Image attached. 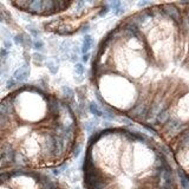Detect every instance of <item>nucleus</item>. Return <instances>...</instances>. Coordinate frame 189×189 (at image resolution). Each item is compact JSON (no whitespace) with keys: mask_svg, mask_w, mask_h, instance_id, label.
Returning <instances> with one entry per match:
<instances>
[{"mask_svg":"<svg viewBox=\"0 0 189 189\" xmlns=\"http://www.w3.org/2000/svg\"><path fill=\"white\" fill-rule=\"evenodd\" d=\"M1 189H64L49 175L30 170L3 171Z\"/></svg>","mask_w":189,"mask_h":189,"instance_id":"1","label":"nucleus"},{"mask_svg":"<svg viewBox=\"0 0 189 189\" xmlns=\"http://www.w3.org/2000/svg\"><path fill=\"white\" fill-rule=\"evenodd\" d=\"M14 7L28 12L31 14H40V16H50L60 11H64L72 5L70 1H57V0H26V1H12Z\"/></svg>","mask_w":189,"mask_h":189,"instance_id":"2","label":"nucleus"},{"mask_svg":"<svg viewBox=\"0 0 189 189\" xmlns=\"http://www.w3.org/2000/svg\"><path fill=\"white\" fill-rule=\"evenodd\" d=\"M160 10H161V12H162L163 16L169 17L174 23H176V24H182L183 20H182L181 13H180L178 8H177L175 5H173V4H166V5L161 6Z\"/></svg>","mask_w":189,"mask_h":189,"instance_id":"3","label":"nucleus"},{"mask_svg":"<svg viewBox=\"0 0 189 189\" xmlns=\"http://www.w3.org/2000/svg\"><path fill=\"white\" fill-rule=\"evenodd\" d=\"M28 76H30V66L27 64H24L21 68L17 69L13 73V78L17 80V83L24 82Z\"/></svg>","mask_w":189,"mask_h":189,"instance_id":"4","label":"nucleus"},{"mask_svg":"<svg viewBox=\"0 0 189 189\" xmlns=\"http://www.w3.org/2000/svg\"><path fill=\"white\" fill-rule=\"evenodd\" d=\"M183 128H185V125L183 123H181L178 119H175V118H170L166 123V130L169 131V133H175V131H178Z\"/></svg>","mask_w":189,"mask_h":189,"instance_id":"5","label":"nucleus"},{"mask_svg":"<svg viewBox=\"0 0 189 189\" xmlns=\"http://www.w3.org/2000/svg\"><path fill=\"white\" fill-rule=\"evenodd\" d=\"M92 44H93V39H92V37H91V36H89V35H85L84 40H83V45H82V49H80L82 53H83V54L89 53V50L91 49Z\"/></svg>","mask_w":189,"mask_h":189,"instance_id":"6","label":"nucleus"},{"mask_svg":"<svg viewBox=\"0 0 189 189\" xmlns=\"http://www.w3.org/2000/svg\"><path fill=\"white\" fill-rule=\"evenodd\" d=\"M177 175H178L180 184L182 185V188L183 189H189V176L182 169H178L177 170Z\"/></svg>","mask_w":189,"mask_h":189,"instance_id":"7","label":"nucleus"},{"mask_svg":"<svg viewBox=\"0 0 189 189\" xmlns=\"http://www.w3.org/2000/svg\"><path fill=\"white\" fill-rule=\"evenodd\" d=\"M89 110H90V112L92 114V115H94L96 117H102L103 116V111L99 109V106L94 103V102H91L90 104H89Z\"/></svg>","mask_w":189,"mask_h":189,"instance_id":"8","label":"nucleus"},{"mask_svg":"<svg viewBox=\"0 0 189 189\" xmlns=\"http://www.w3.org/2000/svg\"><path fill=\"white\" fill-rule=\"evenodd\" d=\"M46 66H47V69L50 70L51 73L56 75L58 72V63L57 61H54V60H47L46 61Z\"/></svg>","mask_w":189,"mask_h":189,"instance_id":"9","label":"nucleus"},{"mask_svg":"<svg viewBox=\"0 0 189 189\" xmlns=\"http://www.w3.org/2000/svg\"><path fill=\"white\" fill-rule=\"evenodd\" d=\"M61 91H63V93H64L69 99H73V97H75V92H73V90H72L71 87H69V86H63V87H61Z\"/></svg>","mask_w":189,"mask_h":189,"instance_id":"10","label":"nucleus"},{"mask_svg":"<svg viewBox=\"0 0 189 189\" xmlns=\"http://www.w3.org/2000/svg\"><path fill=\"white\" fill-rule=\"evenodd\" d=\"M25 37H26V35H24V33H18V35H16L14 36V38H13V40H14V43L17 44V45H25Z\"/></svg>","mask_w":189,"mask_h":189,"instance_id":"11","label":"nucleus"},{"mask_svg":"<svg viewBox=\"0 0 189 189\" xmlns=\"http://www.w3.org/2000/svg\"><path fill=\"white\" fill-rule=\"evenodd\" d=\"M75 71H76V73L78 75V76H83L84 75V72H85V68H84V65L82 64V63H77L76 64V66H75Z\"/></svg>","mask_w":189,"mask_h":189,"instance_id":"12","label":"nucleus"},{"mask_svg":"<svg viewBox=\"0 0 189 189\" xmlns=\"http://www.w3.org/2000/svg\"><path fill=\"white\" fill-rule=\"evenodd\" d=\"M96 123H93V122H87L85 123V130L87 133H94V129H96Z\"/></svg>","mask_w":189,"mask_h":189,"instance_id":"13","label":"nucleus"},{"mask_svg":"<svg viewBox=\"0 0 189 189\" xmlns=\"http://www.w3.org/2000/svg\"><path fill=\"white\" fill-rule=\"evenodd\" d=\"M110 4H104L103 5V7L101 8V11H99V17H105L108 13H109V11H110Z\"/></svg>","mask_w":189,"mask_h":189,"instance_id":"14","label":"nucleus"},{"mask_svg":"<svg viewBox=\"0 0 189 189\" xmlns=\"http://www.w3.org/2000/svg\"><path fill=\"white\" fill-rule=\"evenodd\" d=\"M44 42L43 40H40V39H37L36 42H35V44H33V49H36V50H38V51H42L43 49H44Z\"/></svg>","mask_w":189,"mask_h":189,"instance_id":"15","label":"nucleus"},{"mask_svg":"<svg viewBox=\"0 0 189 189\" xmlns=\"http://www.w3.org/2000/svg\"><path fill=\"white\" fill-rule=\"evenodd\" d=\"M103 117H104L105 119H108V121H112V119H115V117H116V116H115L110 110H106V111H104Z\"/></svg>","mask_w":189,"mask_h":189,"instance_id":"16","label":"nucleus"},{"mask_svg":"<svg viewBox=\"0 0 189 189\" xmlns=\"http://www.w3.org/2000/svg\"><path fill=\"white\" fill-rule=\"evenodd\" d=\"M80 151H82V147H80L79 144H77V145L73 148V150H72V156H73V157H78V156L80 155Z\"/></svg>","mask_w":189,"mask_h":189,"instance_id":"17","label":"nucleus"},{"mask_svg":"<svg viewBox=\"0 0 189 189\" xmlns=\"http://www.w3.org/2000/svg\"><path fill=\"white\" fill-rule=\"evenodd\" d=\"M122 6V3L119 1V0H114V1H111L110 3V7L115 11V10H117L118 7H121Z\"/></svg>","mask_w":189,"mask_h":189,"instance_id":"18","label":"nucleus"},{"mask_svg":"<svg viewBox=\"0 0 189 189\" xmlns=\"http://www.w3.org/2000/svg\"><path fill=\"white\" fill-rule=\"evenodd\" d=\"M33 59H35V61L36 63H42V61H44L45 60V57L43 56V54H40V53H35L33 54Z\"/></svg>","mask_w":189,"mask_h":189,"instance_id":"19","label":"nucleus"},{"mask_svg":"<svg viewBox=\"0 0 189 189\" xmlns=\"http://www.w3.org/2000/svg\"><path fill=\"white\" fill-rule=\"evenodd\" d=\"M6 84H7V87L8 89H12V87H14L16 85H17V80L12 77V78H10V79H7V82H6Z\"/></svg>","mask_w":189,"mask_h":189,"instance_id":"20","label":"nucleus"},{"mask_svg":"<svg viewBox=\"0 0 189 189\" xmlns=\"http://www.w3.org/2000/svg\"><path fill=\"white\" fill-rule=\"evenodd\" d=\"M0 53H1V63L4 64L5 60H6V58H7V56H8V51L4 47V49H1V52H0Z\"/></svg>","mask_w":189,"mask_h":189,"instance_id":"21","label":"nucleus"},{"mask_svg":"<svg viewBox=\"0 0 189 189\" xmlns=\"http://www.w3.org/2000/svg\"><path fill=\"white\" fill-rule=\"evenodd\" d=\"M123 12H124V6L122 5L121 7H118L117 10H115V11H114V14H115V16H121Z\"/></svg>","mask_w":189,"mask_h":189,"instance_id":"22","label":"nucleus"},{"mask_svg":"<svg viewBox=\"0 0 189 189\" xmlns=\"http://www.w3.org/2000/svg\"><path fill=\"white\" fill-rule=\"evenodd\" d=\"M30 32L32 33V36L35 38H38L40 36V32H39V31H37V30H35V28H30Z\"/></svg>","mask_w":189,"mask_h":189,"instance_id":"23","label":"nucleus"},{"mask_svg":"<svg viewBox=\"0 0 189 189\" xmlns=\"http://www.w3.org/2000/svg\"><path fill=\"white\" fill-rule=\"evenodd\" d=\"M137 5H138V7H142V8H143V7H145V6H151L152 4H151L150 1H140Z\"/></svg>","mask_w":189,"mask_h":189,"instance_id":"24","label":"nucleus"},{"mask_svg":"<svg viewBox=\"0 0 189 189\" xmlns=\"http://www.w3.org/2000/svg\"><path fill=\"white\" fill-rule=\"evenodd\" d=\"M69 59H70L72 63H76V61H77V59H78V54H77V53H71ZM76 64H77V63H76Z\"/></svg>","mask_w":189,"mask_h":189,"instance_id":"25","label":"nucleus"},{"mask_svg":"<svg viewBox=\"0 0 189 189\" xmlns=\"http://www.w3.org/2000/svg\"><path fill=\"white\" fill-rule=\"evenodd\" d=\"M4 44H5V49L6 50H8L11 46H12V43L8 40V39H5V42H4Z\"/></svg>","mask_w":189,"mask_h":189,"instance_id":"26","label":"nucleus"},{"mask_svg":"<svg viewBox=\"0 0 189 189\" xmlns=\"http://www.w3.org/2000/svg\"><path fill=\"white\" fill-rule=\"evenodd\" d=\"M89 58H90V53L83 54V56H82V61H83V63H86V61L89 60Z\"/></svg>","mask_w":189,"mask_h":189,"instance_id":"27","label":"nucleus"},{"mask_svg":"<svg viewBox=\"0 0 189 189\" xmlns=\"http://www.w3.org/2000/svg\"><path fill=\"white\" fill-rule=\"evenodd\" d=\"M53 175H56V176H58V175H60V173H61V170H60V168H57V169H53Z\"/></svg>","mask_w":189,"mask_h":189,"instance_id":"28","label":"nucleus"},{"mask_svg":"<svg viewBox=\"0 0 189 189\" xmlns=\"http://www.w3.org/2000/svg\"><path fill=\"white\" fill-rule=\"evenodd\" d=\"M89 30H90L89 25H86V26H83V28H82V32H87Z\"/></svg>","mask_w":189,"mask_h":189,"instance_id":"29","label":"nucleus"},{"mask_svg":"<svg viewBox=\"0 0 189 189\" xmlns=\"http://www.w3.org/2000/svg\"><path fill=\"white\" fill-rule=\"evenodd\" d=\"M75 80H77V82H82V80H83V77H75Z\"/></svg>","mask_w":189,"mask_h":189,"instance_id":"30","label":"nucleus"},{"mask_svg":"<svg viewBox=\"0 0 189 189\" xmlns=\"http://www.w3.org/2000/svg\"><path fill=\"white\" fill-rule=\"evenodd\" d=\"M187 21H188V25H189V10H188V13H187Z\"/></svg>","mask_w":189,"mask_h":189,"instance_id":"31","label":"nucleus"},{"mask_svg":"<svg viewBox=\"0 0 189 189\" xmlns=\"http://www.w3.org/2000/svg\"><path fill=\"white\" fill-rule=\"evenodd\" d=\"M76 189H79V188H76Z\"/></svg>","mask_w":189,"mask_h":189,"instance_id":"32","label":"nucleus"}]
</instances>
